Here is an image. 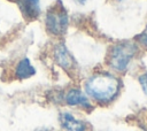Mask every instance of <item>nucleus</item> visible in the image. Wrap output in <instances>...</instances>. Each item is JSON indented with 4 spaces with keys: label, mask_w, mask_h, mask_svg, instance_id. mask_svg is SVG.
Here are the masks:
<instances>
[{
    "label": "nucleus",
    "mask_w": 147,
    "mask_h": 131,
    "mask_svg": "<svg viewBox=\"0 0 147 131\" xmlns=\"http://www.w3.org/2000/svg\"><path fill=\"white\" fill-rule=\"evenodd\" d=\"M60 122L62 126L68 131H85V124L75 118L69 113H63L60 115Z\"/></svg>",
    "instance_id": "nucleus-6"
},
{
    "label": "nucleus",
    "mask_w": 147,
    "mask_h": 131,
    "mask_svg": "<svg viewBox=\"0 0 147 131\" xmlns=\"http://www.w3.org/2000/svg\"><path fill=\"white\" fill-rule=\"evenodd\" d=\"M116 1H123V0H116Z\"/></svg>",
    "instance_id": "nucleus-12"
},
{
    "label": "nucleus",
    "mask_w": 147,
    "mask_h": 131,
    "mask_svg": "<svg viewBox=\"0 0 147 131\" xmlns=\"http://www.w3.org/2000/svg\"><path fill=\"white\" fill-rule=\"evenodd\" d=\"M45 25L47 32L55 37L65 33L69 25V16L61 0H57L48 8L45 17Z\"/></svg>",
    "instance_id": "nucleus-3"
},
{
    "label": "nucleus",
    "mask_w": 147,
    "mask_h": 131,
    "mask_svg": "<svg viewBox=\"0 0 147 131\" xmlns=\"http://www.w3.org/2000/svg\"><path fill=\"white\" fill-rule=\"evenodd\" d=\"M54 60L64 70L71 71L76 67V61L64 44H57L54 48Z\"/></svg>",
    "instance_id": "nucleus-4"
},
{
    "label": "nucleus",
    "mask_w": 147,
    "mask_h": 131,
    "mask_svg": "<svg viewBox=\"0 0 147 131\" xmlns=\"http://www.w3.org/2000/svg\"><path fill=\"white\" fill-rule=\"evenodd\" d=\"M85 91L94 100L108 102L117 95L119 91V80L110 72L100 71L92 75L86 80Z\"/></svg>",
    "instance_id": "nucleus-1"
},
{
    "label": "nucleus",
    "mask_w": 147,
    "mask_h": 131,
    "mask_svg": "<svg viewBox=\"0 0 147 131\" xmlns=\"http://www.w3.org/2000/svg\"><path fill=\"white\" fill-rule=\"evenodd\" d=\"M139 84H140L144 93L147 95V72H145L141 76H139Z\"/></svg>",
    "instance_id": "nucleus-10"
},
{
    "label": "nucleus",
    "mask_w": 147,
    "mask_h": 131,
    "mask_svg": "<svg viewBox=\"0 0 147 131\" xmlns=\"http://www.w3.org/2000/svg\"><path fill=\"white\" fill-rule=\"evenodd\" d=\"M65 102L70 106H82L90 107V102L87 98L83 94V92L78 88H71L65 95Z\"/></svg>",
    "instance_id": "nucleus-7"
},
{
    "label": "nucleus",
    "mask_w": 147,
    "mask_h": 131,
    "mask_svg": "<svg viewBox=\"0 0 147 131\" xmlns=\"http://www.w3.org/2000/svg\"><path fill=\"white\" fill-rule=\"evenodd\" d=\"M34 72H36L34 68L30 63V60L26 59V57L18 62V64L16 67V70H15V75L18 79H26V78L33 76Z\"/></svg>",
    "instance_id": "nucleus-8"
},
{
    "label": "nucleus",
    "mask_w": 147,
    "mask_h": 131,
    "mask_svg": "<svg viewBox=\"0 0 147 131\" xmlns=\"http://www.w3.org/2000/svg\"><path fill=\"white\" fill-rule=\"evenodd\" d=\"M136 40H137V46H141L142 48H145L147 51V31L138 34Z\"/></svg>",
    "instance_id": "nucleus-9"
},
{
    "label": "nucleus",
    "mask_w": 147,
    "mask_h": 131,
    "mask_svg": "<svg viewBox=\"0 0 147 131\" xmlns=\"http://www.w3.org/2000/svg\"><path fill=\"white\" fill-rule=\"evenodd\" d=\"M146 31H147V28H146Z\"/></svg>",
    "instance_id": "nucleus-13"
},
{
    "label": "nucleus",
    "mask_w": 147,
    "mask_h": 131,
    "mask_svg": "<svg viewBox=\"0 0 147 131\" xmlns=\"http://www.w3.org/2000/svg\"><path fill=\"white\" fill-rule=\"evenodd\" d=\"M76 3H78V5H85L88 0H74Z\"/></svg>",
    "instance_id": "nucleus-11"
},
{
    "label": "nucleus",
    "mask_w": 147,
    "mask_h": 131,
    "mask_svg": "<svg viewBox=\"0 0 147 131\" xmlns=\"http://www.w3.org/2000/svg\"><path fill=\"white\" fill-rule=\"evenodd\" d=\"M138 52V46L132 41H119L113 45L107 56V64L115 71H125Z\"/></svg>",
    "instance_id": "nucleus-2"
},
{
    "label": "nucleus",
    "mask_w": 147,
    "mask_h": 131,
    "mask_svg": "<svg viewBox=\"0 0 147 131\" xmlns=\"http://www.w3.org/2000/svg\"><path fill=\"white\" fill-rule=\"evenodd\" d=\"M18 6L25 20L33 21L38 18L40 14L39 0H18Z\"/></svg>",
    "instance_id": "nucleus-5"
}]
</instances>
